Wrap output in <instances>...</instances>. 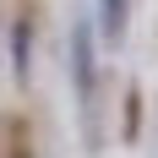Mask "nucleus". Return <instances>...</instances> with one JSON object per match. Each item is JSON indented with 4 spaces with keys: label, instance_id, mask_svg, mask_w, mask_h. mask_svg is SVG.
I'll return each mask as SVG.
<instances>
[{
    "label": "nucleus",
    "instance_id": "f257e3e1",
    "mask_svg": "<svg viewBox=\"0 0 158 158\" xmlns=\"http://www.w3.org/2000/svg\"><path fill=\"white\" fill-rule=\"evenodd\" d=\"M71 65H77V93L93 98V33H87V22H77V33H71Z\"/></svg>",
    "mask_w": 158,
    "mask_h": 158
},
{
    "label": "nucleus",
    "instance_id": "f03ea898",
    "mask_svg": "<svg viewBox=\"0 0 158 158\" xmlns=\"http://www.w3.org/2000/svg\"><path fill=\"white\" fill-rule=\"evenodd\" d=\"M98 11H104V38L120 44V38H126V11H131V0H98Z\"/></svg>",
    "mask_w": 158,
    "mask_h": 158
},
{
    "label": "nucleus",
    "instance_id": "7ed1b4c3",
    "mask_svg": "<svg viewBox=\"0 0 158 158\" xmlns=\"http://www.w3.org/2000/svg\"><path fill=\"white\" fill-rule=\"evenodd\" d=\"M11 49H16V71H27V22L11 27Z\"/></svg>",
    "mask_w": 158,
    "mask_h": 158
}]
</instances>
